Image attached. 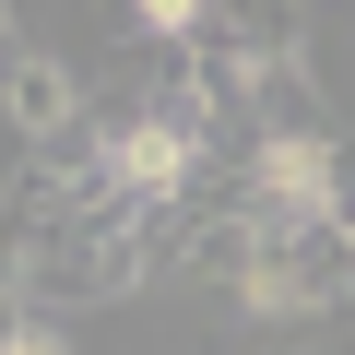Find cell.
Instances as JSON below:
<instances>
[{
	"label": "cell",
	"instance_id": "1",
	"mask_svg": "<svg viewBox=\"0 0 355 355\" xmlns=\"http://www.w3.org/2000/svg\"><path fill=\"white\" fill-rule=\"evenodd\" d=\"M12 130L48 154V142H83V83L60 60H12Z\"/></svg>",
	"mask_w": 355,
	"mask_h": 355
},
{
	"label": "cell",
	"instance_id": "2",
	"mask_svg": "<svg viewBox=\"0 0 355 355\" xmlns=\"http://www.w3.org/2000/svg\"><path fill=\"white\" fill-rule=\"evenodd\" d=\"M0 355H71V331H60V320H36L12 284H0Z\"/></svg>",
	"mask_w": 355,
	"mask_h": 355
},
{
	"label": "cell",
	"instance_id": "3",
	"mask_svg": "<svg viewBox=\"0 0 355 355\" xmlns=\"http://www.w3.org/2000/svg\"><path fill=\"white\" fill-rule=\"evenodd\" d=\"M0 24H12V12H0Z\"/></svg>",
	"mask_w": 355,
	"mask_h": 355
},
{
	"label": "cell",
	"instance_id": "4",
	"mask_svg": "<svg viewBox=\"0 0 355 355\" xmlns=\"http://www.w3.org/2000/svg\"><path fill=\"white\" fill-rule=\"evenodd\" d=\"M343 237H355V225H343Z\"/></svg>",
	"mask_w": 355,
	"mask_h": 355
}]
</instances>
